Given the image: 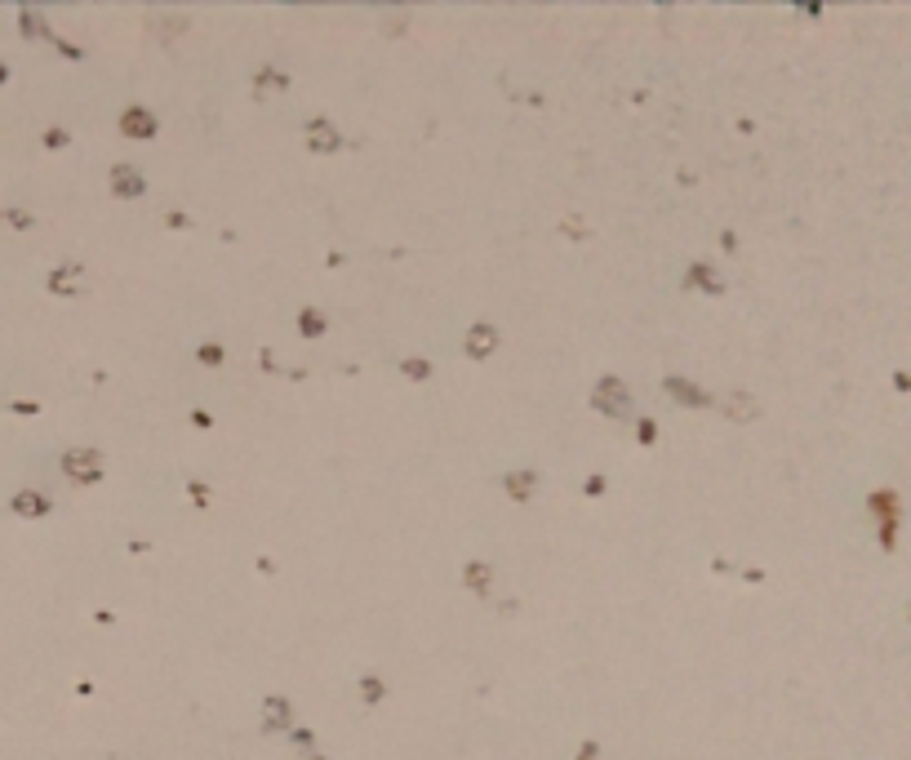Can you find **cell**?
<instances>
[{"label":"cell","instance_id":"cell-1","mask_svg":"<svg viewBox=\"0 0 911 760\" xmlns=\"http://www.w3.org/2000/svg\"><path fill=\"white\" fill-rule=\"evenodd\" d=\"M596 405H605V409H614V414H623V405H627V400H623V387H618L614 378H609V382H600V391H596Z\"/></svg>","mask_w":911,"mask_h":760},{"label":"cell","instance_id":"cell-2","mask_svg":"<svg viewBox=\"0 0 911 760\" xmlns=\"http://www.w3.org/2000/svg\"><path fill=\"white\" fill-rule=\"evenodd\" d=\"M125 129H129L134 138H152L156 125H152V116H147V111H129V116H125Z\"/></svg>","mask_w":911,"mask_h":760},{"label":"cell","instance_id":"cell-3","mask_svg":"<svg viewBox=\"0 0 911 760\" xmlns=\"http://www.w3.org/2000/svg\"><path fill=\"white\" fill-rule=\"evenodd\" d=\"M67 472H71V476H80V481H93V476H98V458H80V454H71V458H67Z\"/></svg>","mask_w":911,"mask_h":760},{"label":"cell","instance_id":"cell-4","mask_svg":"<svg viewBox=\"0 0 911 760\" xmlns=\"http://www.w3.org/2000/svg\"><path fill=\"white\" fill-rule=\"evenodd\" d=\"M494 343H498V334H494V330H476V334H472V356H489V352H494Z\"/></svg>","mask_w":911,"mask_h":760},{"label":"cell","instance_id":"cell-5","mask_svg":"<svg viewBox=\"0 0 911 760\" xmlns=\"http://www.w3.org/2000/svg\"><path fill=\"white\" fill-rule=\"evenodd\" d=\"M116 192H125V196H134V192H143V178H134V174H125V165L116 169Z\"/></svg>","mask_w":911,"mask_h":760},{"label":"cell","instance_id":"cell-6","mask_svg":"<svg viewBox=\"0 0 911 760\" xmlns=\"http://www.w3.org/2000/svg\"><path fill=\"white\" fill-rule=\"evenodd\" d=\"M312 147H338L334 129L330 125H312Z\"/></svg>","mask_w":911,"mask_h":760},{"label":"cell","instance_id":"cell-7","mask_svg":"<svg viewBox=\"0 0 911 760\" xmlns=\"http://www.w3.org/2000/svg\"><path fill=\"white\" fill-rule=\"evenodd\" d=\"M729 414H751V400H743V396H729Z\"/></svg>","mask_w":911,"mask_h":760},{"label":"cell","instance_id":"cell-8","mask_svg":"<svg viewBox=\"0 0 911 760\" xmlns=\"http://www.w3.org/2000/svg\"><path fill=\"white\" fill-rule=\"evenodd\" d=\"M405 373H414V378H427L431 369H427V360H409V365H405Z\"/></svg>","mask_w":911,"mask_h":760}]
</instances>
